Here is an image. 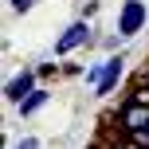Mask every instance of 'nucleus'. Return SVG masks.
Segmentation results:
<instances>
[{"mask_svg": "<svg viewBox=\"0 0 149 149\" xmlns=\"http://www.w3.org/2000/svg\"><path fill=\"white\" fill-rule=\"evenodd\" d=\"M126 94L134 98V102H141V106H149V86H145V82H137V86H130Z\"/></svg>", "mask_w": 149, "mask_h": 149, "instance_id": "obj_9", "label": "nucleus"}, {"mask_svg": "<svg viewBox=\"0 0 149 149\" xmlns=\"http://www.w3.org/2000/svg\"><path fill=\"white\" fill-rule=\"evenodd\" d=\"M94 43V28H90V20H74L67 31H63L59 39H55V55H59V59H67L71 51H79V47H90Z\"/></svg>", "mask_w": 149, "mask_h": 149, "instance_id": "obj_3", "label": "nucleus"}, {"mask_svg": "<svg viewBox=\"0 0 149 149\" xmlns=\"http://www.w3.org/2000/svg\"><path fill=\"white\" fill-rule=\"evenodd\" d=\"M114 122H118V137L134 134V130H149V106L134 102V98L126 94L118 102V110H114Z\"/></svg>", "mask_w": 149, "mask_h": 149, "instance_id": "obj_2", "label": "nucleus"}, {"mask_svg": "<svg viewBox=\"0 0 149 149\" xmlns=\"http://www.w3.org/2000/svg\"><path fill=\"white\" fill-rule=\"evenodd\" d=\"M36 71H39V79L47 82V79H55V74H63V63H43V67H36Z\"/></svg>", "mask_w": 149, "mask_h": 149, "instance_id": "obj_10", "label": "nucleus"}, {"mask_svg": "<svg viewBox=\"0 0 149 149\" xmlns=\"http://www.w3.org/2000/svg\"><path fill=\"white\" fill-rule=\"evenodd\" d=\"M47 98H51V90H47V86H36V90H31V94L24 98L20 106H16V110H20V118H31V114H39V110L47 106Z\"/></svg>", "mask_w": 149, "mask_h": 149, "instance_id": "obj_6", "label": "nucleus"}, {"mask_svg": "<svg viewBox=\"0 0 149 149\" xmlns=\"http://www.w3.org/2000/svg\"><path fill=\"white\" fill-rule=\"evenodd\" d=\"M31 8H36V0H12V12H20V16L31 12Z\"/></svg>", "mask_w": 149, "mask_h": 149, "instance_id": "obj_12", "label": "nucleus"}, {"mask_svg": "<svg viewBox=\"0 0 149 149\" xmlns=\"http://www.w3.org/2000/svg\"><path fill=\"white\" fill-rule=\"evenodd\" d=\"M36 86H39V71H36V67H24L20 74H12V79H8V86H4V98H8L12 106H20V102H24V98H28Z\"/></svg>", "mask_w": 149, "mask_h": 149, "instance_id": "obj_4", "label": "nucleus"}, {"mask_svg": "<svg viewBox=\"0 0 149 149\" xmlns=\"http://www.w3.org/2000/svg\"><path fill=\"white\" fill-rule=\"evenodd\" d=\"M118 141H126V145H134V149H149V130H134V134L118 137Z\"/></svg>", "mask_w": 149, "mask_h": 149, "instance_id": "obj_8", "label": "nucleus"}, {"mask_svg": "<svg viewBox=\"0 0 149 149\" xmlns=\"http://www.w3.org/2000/svg\"><path fill=\"white\" fill-rule=\"evenodd\" d=\"M63 74H67V79H82L86 67H79V63H63Z\"/></svg>", "mask_w": 149, "mask_h": 149, "instance_id": "obj_11", "label": "nucleus"}, {"mask_svg": "<svg viewBox=\"0 0 149 149\" xmlns=\"http://www.w3.org/2000/svg\"><path fill=\"white\" fill-rule=\"evenodd\" d=\"M145 24H149V4L145 0H122V8H118V36L134 39L137 31H145Z\"/></svg>", "mask_w": 149, "mask_h": 149, "instance_id": "obj_1", "label": "nucleus"}, {"mask_svg": "<svg viewBox=\"0 0 149 149\" xmlns=\"http://www.w3.org/2000/svg\"><path fill=\"white\" fill-rule=\"evenodd\" d=\"M94 12H98V0H86V4H82V20H90Z\"/></svg>", "mask_w": 149, "mask_h": 149, "instance_id": "obj_14", "label": "nucleus"}, {"mask_svg": "<svg viewBox=\"0 0 149 149\" xmlns=\"http://www.w3.org/2000/svg\"><path fill=\"white\" fill-rule=\"evenodd\" d=\"M102 71H106V59H102V63H90V67H86V74H82V82L94 90L98 82H102Z\"/></svg>", "mask_w": 149, "mask_h": 149, "instance_id": "obj_7", "label": "nucleus"}, {"mask_svg": "<svg viewBox=\"0 0 149 149\" xmlns=\"http://www.w3.org/2000/svg\"><path fill=\"white\" fill-rule=\"evenodd\" d=\"M12 149H39V137H20Z\"/></svg>", "mask_w": 149, "mask_h": 149, "instance_id": "obj_13", "label": "nucleus"}, {"mask_svg": "<svg viewBox=\"0 0 149 149\" xmlns=\"http://www.w3.org/2000/svg\"><path fill=\"white\" fill-rule=\"evenodd\" d=\"M126 79V55H106V71H102V82L94 86V98H106V94H114L118 90V82Z\"/></svg>", "mask_w": 149, "mask_h": 149, "instance_id": "obj_5", "label": "nucleus"}]
</instances>
